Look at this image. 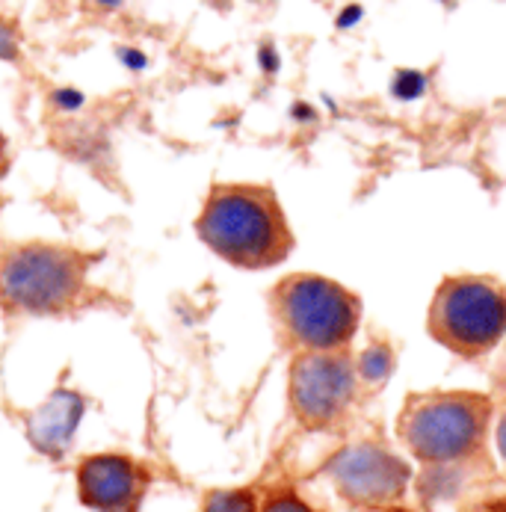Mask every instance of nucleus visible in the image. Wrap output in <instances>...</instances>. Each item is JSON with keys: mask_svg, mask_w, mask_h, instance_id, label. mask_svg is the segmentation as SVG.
<instances>
[{"mask_svg": "<svg viewBox=\"0 0 506 512\" xmlns=\"http://www.w3.org/2000/svg\"><path fill=\"white\" fill-rule=\"evenodd\" d=\"M326 477L335 483L338 495L353 507H391L403 498L412 471L409 465L376 441H359L338 450L326 462Z\"/></svg>", "mask_w": 506, "mask_h": 512, "instance_id": "nucleus-7", "label": "nucleus"}, {"mask_svg": "<svg viewBox=\"0 0 506 512\" xmlns=\"http://www.w3.org/2000/svg\"><path fill=\"white\" fill-rule=\"evenodd\" d=\"M3 154H6V137H3V131H0V160H3Z\"/></svg>", "mask_w": 506, "mask_h": 512, "instance_id": "nucleus-22", "label": "nucleus"}, {"mask_svg": "<svg viewBox=\"0 0 506 512\" xmlns=\"http://www.w3.org/2000/svg\"><path fill=\"white\" fill-rule=\"evenodd\" d=\"M430 89V74L421 72V69H394L391 74V83H388V92L394 101H403V104H412V101H421Z\"/></svg>", "mask_w": 506, "mask_h": 512, "instance_id": "nucleus-11", "label": "nucleus"}, {"mask_svg": "<svg viewBox=\"0 0 506 512\" xmlns=\"http://www.w3.org/2000/svg\"><path fill=\"white\" fill-rule=\"evenodd\" d=\"M498 450H501V456H504L506 462V409L504 415H501V421H498Z\"/></svg>", "mask_w": 506, "mask_h": 512, "instance_id": "nucleus-21", "label": "nucleus"}, {"mask_svg": "<svg viewBox=\"0 0 506 512\" xmlns=\"http://www.w3.org/2000/svg\"><path fill=\"white\" fill-rule=\"evenodd\" d=\"M86 101H89L86 92L72 86V83L54 86V89L48 92V107H51L54 113H60V116H74V113H80V110L86 107Z\"/></svg>", "mask_w": 506, "mask_h": 512, "instance_id": "nucleus-13", "label": "nucleus"}, {"mask_svg": "<svg viewBox=\"0 0 506 512\" xmlns=\"http://www.w3.org/2000/svg\"><path fill=\"white\" fill-rule=\"evenodd\" d=\"M492 403L474 391H433L406 400L397 433L424 465L471 459L486 439Z\"/></svg>", "mask_w": 506, "mask_h": 512, "instance_id": "nucleus-2", "label": "nucleus"}, {"mask_svg": "<svg viewBox=\"0 0 506 512\" xmlns=\"http://www.w3.org/2000/svg\"><path fill=\"white\" fill-rule=\"evenodd\" d=\"M202 512H258V501L249 489H219L208 495Z\"/></svg>", "mask_w": 506, "mask_h": 512, "instance_id": "nucleus-12", "label": "nucleus"}, {"mask_svg": "<svg viewBox=\"0 0 506 512\" xmlns=\"http://www.w3.org/2000/svg\"><path fill=\"white\" fill-rule=\"evenodd\" d=\"M83 415H86L83 394H77L74 388H57L27 415L24 421L27 441L33 444V450L60 459L69 453Z\"/></svg>", "mask_w": 506, "mask_h": 512, "instance_id": "nucleus-9", "label": "nucleus"}, {"mask_svg": "<svg viewBox=\"0 0 506 512\" xmlns=\"http://www.w3.org/2000/svg\"><path fill=\"white\" fill-rule=\"evenodd\" d=\"M77 495L95 512H137L145 495V471L122 453L86 456L77 468Z\"/></svg>", "mask_w": 506, "mask_h": 512, "instance_id": "nucleus-8", "label": "nucleus"}, {"mask_svg": "<svg viewBox=\"0 0 506 512\" xmlns=\"http://www.w3.org/2000/svg\"><path fill=\"white\" fill-rule=\"evenodd\" d=\"M21 60V36L12 21L0 15V63H18Z\"/></svg>", "mask_w": 506, "mask_h": 512, "instance_id": "nucleus-15", "label": "nucleus"}, {"mask_svg": "<svg viewBox=\"0 0 506 512\" xmlns=\"http://www.w3.org/2000/svg\"><path fill=\"white\" fill-rule=\"evenodd\" d=\"M113 57H116V63L125 69V72L131 74H143L148 72V66H151V57L145 54L140 45H128V42H122V45H116L113 48Z\"/></svg>", "mask_w": 506, "mask_h": 512, "instance_id": "nucleus-14", "label": "nucleus"}, {"mask_svg": "<svg viewBox=\"0 0 506 512\" xmlns=\"http://www.w3.org/2000/svg\"><path fill=\"white\" fill-rule=\"evenodd\" d=\"M427 329L462 359L495 350L506 335V285L492 276H447L433 293Z\"/></svg>", "mask_w": 506, "mask_h": 512, "instance_id": "nucleus-5", "label": "nucleus"}, {"mask_svg": "<svg viewBox=\"0 0 506 512\" xmlns=\"http://www.w3.org/2000/svg\"><path fill=\"white\" fill-rule=\"evenodd\" d=\"M362 21H364L362 3H347V6H341V9H338V15H335V27H338V30H353V27H359Z\"/></svg>", "mask_w": 506, "mask_h": 512, "instance_id": "nucleus-18", "label": "nucleus"}, {"mask_svg": "<svg viewBox=\"0 0 506 512\" xmlns=\"http://www.w3.org/2000/svg\"><path fill=\"white\" fill-rule=\"evenodd\" d=\"M196 234L214 255L243 270L276 267L293 249L288 217L276 193L264 184L211 187Z\"/></svg>", "mask_w": 506, "mask_h": 512, "instance_id": "nucleus-1", "label": "nucleus"}, {"mask_svg": "<svg viewBox=\"0 0 506 512\" xmlns=\"http://www.w3.org/2000/svg\"><path fill=\"white\" fill-rule=\"evenodd\" d=\"M290 119L296 122V125H317L320 122V110L311 104V101H293L290 104Z\"/></svg>", "mask_w": 506, "mask_h": 512, "instance_id": "nucleus-19", "label": "nucleus"}, {"mask_svg": "<svg viewBox=\"0 0 506 512\" xmlns=\"http://www.w3.org/2000/svg\"><path fill=\"white\" fill-rule=\"evenodd\" d=\"M128 0H83V9L86 12H95V15H116L125 9Z\"/></svg>", "mask_w": 506, "mask_h": 512, "instance_id": "nucleus-20", "label": "nucleus"}, {"mask_svg": "<svg viewBox=\"0 0 506 512\" xmlns=\"http://www.w3.org/2000/svg\"><path fill=\"white\" fill-rule=\"evenodd\" d=\"M356 388L359 373L347 350H299L290 362V406L311 430L344 418L356 400Z\"/></svg>", "mask_w": 506, "mask_h": 512, "instance_id": "nucleus-6", "label": "nucleus"}, {"mask_svg": "<svg viewBox=\"0 0 506 512\" xmlns=\"http://www.w3.org/2000/svg\"><path fill=\"white\" fill-rule=\"evenodd\" d=\"M356 373L367 385H382L394 373V350L388 341H370L356 359Z\"/></svg>", "mask_w": 506, "mask_h": 512, "instance_id": "nucleus-10", "label": "nucleus"}, {"mask_svg": "<svg viewBox=\"0 0 506 512\" xmlns=\"http://www.w3.org/2000/svg\"><path fill=\"white\" fill-rule=\"evenodd\" d=\"M270 302L279 329L299 350H344L362 323V299L317 273L285 276Z\"/></svg>", "mask_w": 506, "mask_h": 512, "instance_id": "nucleus-3", "label": "nucleus"}, {"mask_svg": "<svg viewBox=\"0 0 506 512\" xmlns=\"http://www.w3.org/2000/svg\"><path fill=\"white\" fill-rule=\"evenodd\" d=\"M255 63H258V69H261L264 77H276V74L282 72V54H279L276 42L264 39L258 45V51H255Z\"/></svg>", "mask_w": 506, "mask_h": 512, "instance_id": "nucleus-16", "label": "nucleus"}, {"mask_svg": "<svg viewBox=\"0 0 506 512\" xmlns=\"http://www.w3.org/2000/svg\"><path fill=\"white\" fill-rule=\"evenodd\" d=\"M258 512H317L311 504H305L299 495H293V492H279V495H273V498H267L264 501V507Z\"/></svg>", "mask_w": 506, "mask_h": 512, "instance_id": "nucleus-17", "label": "nucleus"}, {"mask_svg": "<svg viewBox=\"0 0 506 512\" xmlns=\"http://www.w3.org/2000/svg\"><path fill=\"white\" fill-rule=\"evenodd\" d=\"M92 258L51 243L15 246L0 258V305L9 314H60L86 291Z\"/></svg>", "mask_w": 506, "mask_h": 512, "instance_id": "nucleus-4", "label": "nucleus"}, {"mask_svg": "<svg viewBox=\"0 0 506 512\" xmlns=\"http://www.w3.org/2000/svg\"><path fill=\"white\" fill-rule=\"evenodd\" d=\"M489 512H506V504H498V507H492Z\"/></svg>", "mask_w": 506, "mask_h": 512, "instance_id": "nucleus-23", "label": "nucleus"}, {"mask_svg": "<svg viewBox=\"0 0 506 512\" xmlns=\"http://www.w3.org/2000/svg\"><path fill=\"white\" fill-rule=\"evenodd\" d=\"M438 3H444V6H450V3H453V0H438Z\"/></svg>", "mask_w": 506, "mask_h": 512, "instance_id": "nucleus-24", "label": "nucleus"}]
</instances>
